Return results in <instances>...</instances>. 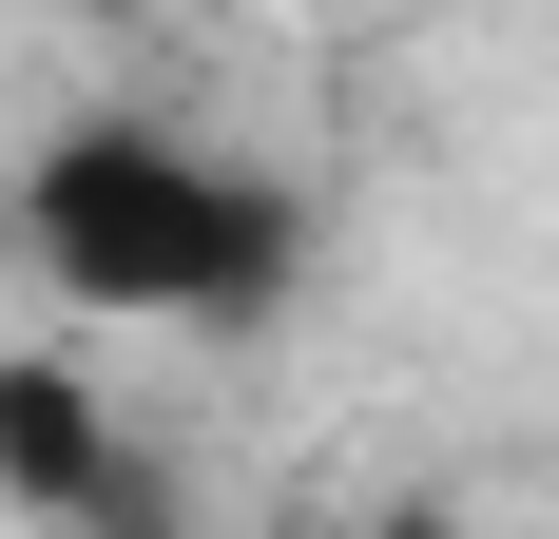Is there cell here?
Listing matches in <instances>:
<instances>
[{"mask_svg":"<svg viewBox=\"0 0 559 539\" xmlns=\"http://www.w3.org/2000/svg\"><path fill=\"white\" fill-rule=\"evenodd\" d=\"M0 231H20V270L78 327H174V347L271 327L309 289V193L251 173L231 135H193V116H155V97L58 116L20 155V193H0Z\"/></svg>","mask_w":559,"mask_h":539,"instance_id":"obj_1","label":"cell"},{"mask_svg":"<svg viewBox=\"0 0 559 539\" xmlns=\"http://www.w3.org/2000/svg\"><path fill=\"white\" fill-rule=\"evenodd\" d=\"M116 482H135L116 463V385L78 347H0V501L20 520H97Z\"/></svg>","mask_w":559,"mask_h":539,"instance_id":"obj_2","label":"cell"}]
</instances>
